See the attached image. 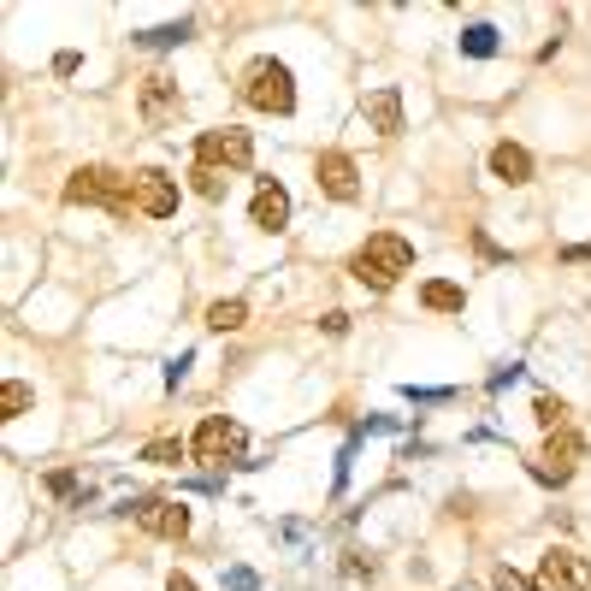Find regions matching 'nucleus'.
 I'll return each instance as SVG.
<instances>
[{"instance_id":"c85d7f7f","label":"nucleus","mask_w":591,"mask_h":591,"mask_svg":"<svg viewBox=\"0 0 591 591\" xmlns=\"http://www.w3.org/2000/svg\"><path fill=\"white\" fill-rule=\"evenodd\" d=\"M166 591H196V580H190V574H172V580H166Z\"/></svg>"},{"instance_id":"6e6552de","label":"nucleus","mask_w":591,"mask_h":591,"mask_svg":"<svg viewBox=\"0 0 591 591\" xmlns=\"http://www.w3.org/2000/svg\"><path fill=\"white\" fill-rule=\"evenodd\" d=\"M574 467H580V438L562 426V432H550V438H544V450H538V461H532V473H538L544 485H568V479H574Z\"/></svg>"},{"instance_id":"0eeeda50","label":"nucleus","mask_w":591,"mask_h":591,"mask_svg":"<svg viewBox=\"0 0 591 591\" xmlns=\"http://www.w3.org/2000/svg\"><path fill=\"white\" fill-rule=\"evenodd\" d=\"M131 515L142 532H154V538H190V509L184 503H172V497H136L131 503Z\"/></svg>"},{"instance_id":"f257e3e1","label":"nucleus","mask_w":591,"mask_h":591,"mask_svg":"<svg viewBox=\"0 0 591 591\" xmlns=\"http://www.w3.org/2000/svg\"><path fill=\"white\" fill-rule=\"evenodd\" d=\"M349 272H355L361 284H373V290H391L402 272H414V243L396 237V231H373V237L355 249Z\"/></svg>"},{"instance_id":"a211bd4d","label":"nucleus","mask_w":591,"mask_h":591,"mask_svg":"<svg viewBox=\"0 0 591 591\" xmlns=\"http://www.w3.org/2000/svg\"><path fill=\"white\" fill-rule=\"evenodd\" d=\"M136 42H142V48H178V42H190V18H178V24H160V30H142Z\"/></svg>"},{"instance_id":"9b49d317","label":"nucleus","mask_w":591,"mask_h":591,"mask_svg":"<svg viewBox=\"0 0 591 591\" xmlns=\"http://www.w3.org/2000/svg\"><path fill=\"white\" fill-rule=\"evenodd\" d=\"M136 207L148 213V219H172L178 213V184L166 178V172H136Z\"/></svg>"},{"instance_id":"4468645a","label":"nucleus","mask_w":591,"mask_h":591,"mask_svg":"<svg viewBox=\"0 0 591 591\" xmlns=\"http://www.w3.org/2000/svg\"><path fill=\"white\" fill-rule=\"evenodd\" d=\"M491 178L526 184V178H532V154H526L521 142H497V148H491Z\"/></svg>"},{"instance_id":"393cba45","label":"nucleus","mask_w":591,"mask_h":591,"mask_svg":"<svg viewBox=\"0 0 591 591\" xmlns=\"http://www.w3.org/2000/svg\"><path fill=\"white\" fill-rule=\"evenodd\" d=\"M320 326H326V337H343V331H349V314H343V308H331Z\"/></svg>"},{"instance_id":"2eb2a0df","label":"nucleus","mask_w":591,"mask_h":591,"mask_svg":"<svg viewBox=\"0 0 591 591\" xmlns=\"http://www.w3.org/2000/svg\"><path fill=\"white\" fill-rule=\"evenodd\" d=\"M420 302H426L432 314H461V308H467V290L450 284V278H432V284H420Z\"/></svg>"},{"instance_id":"20e7f679","label":"nucleus","mask_w":591,"mask_h":591,"mask_svg":"<svg viewBox=\"0 0 591 591\" xmlns=\"http://www.w3.org/2000/svg\"><path fill=\"white\" fill-rule=\"evenodd\" d=\"M249 450V432L237 426V420H225V414H207L196 426V438H190V456L207 461V467H225V461H243Z\"/></svg>"},{"instance_id":"a878e982","label":"nucleus","mask_w":591,"mask_h":591,"mask_svg":"<svg viewBox=\"0 0 591 591\" xmlns=\"http://www.w3.org/2000/svg\"><path fill=\"white\" fill-rule=\"evenodd\" d=\"M473 249H479V255H485V261H509V255H503V249H497V243H491V237H485V231H479V237H473Z\"/></svg>"},{"instance_id":"aec40b11","label":"nucleus","mask_w":591,"mask_h":591,"mask_svg":"<svg viewBox=\"0 0 591 591\" xmlns=\"http://www.w3.org/2000/svg\"><path fill=\"white\" fill-rule=\"evenodd\" d=\"M30 402H36V391H30V385L6 379V385H0V420H18V414H24Z\"/></svg>"},{"instance_id":"4be33fe9","label":"nucleus","mask_w":591,"mask_h":591,"mask_svg":"<svg viewBox=\"0 0 591 591\" xmlns=\"http://www.w3.org/2000/svg\"><path fill=\"white\" fill-rule=\"evenodd\" d=\"M190 184H196V196H207V201L225 196V172H219V166H196V172H190Z\"/></svg>"},{"instance_id":"412c9836","label":"nucleus","mask_w":591,"mask_h":591,"mask_svg":"<svg viewBox=\"0 0 591 591\" xmlns=\"http://www.w3.org/2000/svg\"><path fill=\"white\" fill-rule=\"evenodd\" d=\"M184 456H190V450H184L178 438H154V444L142 450V461H154V467H178Z\"/></svg>"},{"instance_id":"ddd939ff","label":"nucleus","mask_w":591,"mask_h":591,"mask_svg":"<svg viewBox=\"0 0 591 591\" xmlns=\"http://www.w3.org/2000/svg\"><path fill=\"white\" fill-rule=\"evenodd\" d=\"M255 225L261 231H284L290 225V190L284 184H272V178L255 184Z\"/></svg>"},{"instance_id":"dca6fc26","label":"nucleus","mask_w":591,"mask_h":591,"mask_svg":"<svg viewBox=\"0 0 591 591\" xmlns=\"http://www.w3.org/2000/svg\"><path fill=\"white\" fill-rule=\"evenodd\" d=\"M207 326L213 331H243L249 326V302H237V296H231V302H213V308H207Z\"/></svg>"},{"instance_id":"f3484780","label":"nucleus","mask_w":591,"mask_h":591,"mask_svg":"<svg viewBox=\"0 0 591 591\" xmlns=\"http://www.w3.org/2000/svg\"><path fill=\"white\" fill-rule=\"evenodd\" d=\"M532 420H538V426H544V432H562V426H568V402H562V396H532Z\"/></svg>"},{"instance_id":"6ab92c4d","label":"nucleus","mask_w":591,"mask_h":591,"mask_svg":"<svg viewBox=\"0 0 591 591\" xmlns=\"http://www.w3.org/2000/svg\"><path fill=\"white\" fill-rule=\"evenodd\" d=\"M461 54H473V60H491V54H497V30H491V24H473V30H461Z\"/></svg>"},{"instance_id":"cd10ccee","label":"nucleus","mask_w":591,"mask_h":591,"mask_svg":"<svg viewBox=\"0 0 591 591\" xmlns=\"http://www.w3.org/2000/svg\"><path fill=\"white\" fill-rule=\"evenodd\" d=\"M231 591H255V574L249 568H231Z\"/></svg>"},{"instance_id":"bb28decb","label":"nucleus","mask_w":591,"mask_h":591,"mask_svg":"<svg viewBox=\"0 0 591 591\" xmlns=\"http://www.w3.org/2000/svg\"><path fill=\"white\" fill-rule=\"evenodd\" d=\"M71 485H77L71 473H48V491H54V497H71Z\"/></svg>"},{"instance_id":"c756f323","label":"nucleus","mask_w":591,"mask_h":591,"mask_svg":"<svg viewBox=\"0 0 591 591\" xmlns=\"http://www.w3.org/2000/svg\"><path fill=\"white\" fill-rule=\"evenodd\" d=\"M568 261H591V243H574V249H568Z\"/></svg>"},{"instance_id":"f03ea898","label":"nucleus","mask_w":591,"mask_h":591,"mask_svg":"<svg viewBox=\"0 0 591 591\" xmlns=\"http://www.w3.org/2000/svg\"><path fill=\"white\" fill-rule=\"evenodd\" d=\"M66 201L77 207H107L113 219H131L136 207V178H125V172H113V166H83V172H71L66 184Z\"/></svg>"},{"instance_id":"423d86ee","label":"nucleus","mask_w":591,"mask_h":591,"mask_svg":"<svg viewBox=\"0 0 591 591\" xmlns=\"http://www.w3.org/2000/svg\"><path fill=\"white\" fill-rule=\"evenodd\" d=\"M532 586L538 591H591V562L580 556V550H568V544H550Z\"/></svg>"},{"instance_id":"5701e85b","label":"nucleus","mask_w":591,"mask_h":591,"mask_svg":"<svg viewBox=\"0 0 591 591\" xmlns=\"http://www.w3.org/2000/svg\"><path fill=\"white\" fill-rule=\"evenodd\" d=\"M491 591H538V586H532L526 574H515V568H497V574H491Z\"/></svg>"},{"instance_id":"9d476101","label":"nucleus","mask_w":591,"mask_h":591,"mask_svg":"<svg viewBox=\"0 0 591 591\" xmlns=\"http://www.w3.org/2000/svg\"><path fill=\"white\" fill-rule=\"evenodd\" d=\"M178 113H184V95H178V83H172L166 71L142 77V119H148V125H172Z\"/></svg>"},{"instance_id":"39448f33","label":"nucleus","mask_w":591,"mask_h":591,"mask_svg":"<svg viewBox=\"0 0 591 591\" xmlns=\"http://www.w3.org/2000/svg\"><path fill=\"white\" fill-rule=\"evenodd\" d=\"M255 160V136L225 125V131H207L196 136V166H219V172H243Z\"/></svg>"},{"instance_id":"b1692460","label":"nucleus","mask_w":591,"mask_h":591,"mask_svg":"<svg viewBox=\"0 0 591 591\" xmlns=\"http://www.w3.org/2000/svg\"><path fill=\"white\" fill-rule=\"evenodd\" d=\"M343 574H349V580H373L379 568H373V556H361V550H349V556H343Z\"/></svg>"},{"instance_id":"7ed1b4c3","label":"nucleus","mask_w":591,"mask_h":591,"mask_svg":"<svg viewBox=\"0 0 591 591\" xmlns=\"http://www.w3.org/2000/svg\"><path fill=\"white\" fill-rule=\"evenodd\" d=\"M243 101L249 107H261V113H290L296 107V83H290V66L284 60H272V54H261V60H249V71H243Z\"/></svg>"},{"instance_id":"f8f14e48","label":"nucleus","mask_w":591,"mask_h":591,"mask_svg":"<svg viewBox=\"0 0 591 591\" xmlns=\"http://www.w3.org/2000/svg\"><path fill=\"white\" fill-rule=\"evenodd\" d=\"M361 113H367V125L379 136H396L402 131V89H367V101H361Z\"/></svg>"},{"instance_id":"1a4fd4ad","label":"nucleus","mask_w":591,"mask_h":591,"mask_svg":"<svg viewBox=\"0 0 591 591\" xmlns=\"http://www.w3.org/2000/svg\"><path fill=\"white\" fill-rule=\"evenodd\" d=\"M314 184H320L331 201H355L361 196V172H355V160H349L343 148H326V154L314 160Z\"/></svg>"}]
</instances>
